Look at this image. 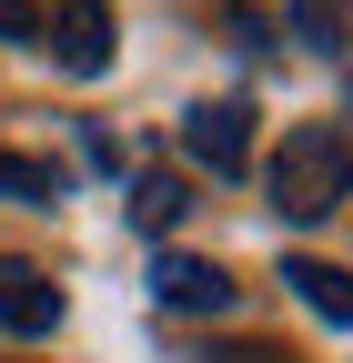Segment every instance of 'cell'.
I'll use <instances>...</instances> for the list:
<instances>
[{"label":"cell","mask_w":353,"mask_h":363,"mask_svg":"<svg viewBox=\"0 0 353 363\" xmlns=\"http://www.w3.org/2000/svg\"><path fill=\"white\" fill-rule=\"evenodd\" d=\"M121 212H131V233H152V242H162L172 222L192 212V182H182V172H142V182H131V202H121Z\"/></svg>","instance_id":"6"},{"label":"cell","mask_w":353,"mask_h":363,"mask_svg":"<svg viewBox=\"0 0 353 363\" xmlns=\"http://www.w3.org/2000/svg\"><path fill=\"white\" fill-rule=\"evenodd\" d=\"M0 202H40V212H51V202H61V172H51V162H21V152H0Z\"/></svg>","instance_id":"8"},{"label":"cell","mask_w":353,"mask_h":363,"mask_svg":"<svg viewBox=\"0 0 353 363\" xmlns=\"http://www.w3.org/2000/svg\"><path fill=\"white\" fill-rule=\"evenodd\" d=\"M40 51H51L61 71H81V81H91V71H111V11H101V0H61Z\"/></svg>","instance_id":"2"},{"label":"cell","mask_w":353,"mask_h":363,"mask_svg":"<svg viewBox=\"0 0 353 363\" xmlns=\"http://www.w3.org/2000/svg\"><path fill=\"white\" fill-rule=\"evenodd\" d=\"M0 323H11L21 343H40V333L61 323V283L30 272V262H0Z\"/></svg>","instance_id":"5"},{"label":"cell","mask_w":353,"mask_h":363,"mask_svg":"<svg viewBox=\"0 0 353 363\" xmlns=\"http://www.w3.org/2000/svg\"><path fill=\"white\" fill-rule=\"evenodd\" d=\"M212 363H283L273 343H232V353H212Z\"/></svg>","instance_id":"11"},{"label":"cell","mask_w":353,"mask_h":363,"mask_svg":"<svg viewBox=\"0 0 353 363\" xmlns=\"http://www.w3.org/2000/svg\"><path fill=\"white\" fill-rule=\"evenodd\" d=\"M182 152H192L202 172H242V162H252V111H242V101H202V111L182 121Z\"/></svg>","instance_id":"3"},{"label":"cell","mask_w":353,"mask_h":363,"mask_svg":"<svg viewBox=\"0 0 353 363\" xmlns=\"http://www.w3.org/2000/svg\"><path fill=\"white\" fill-rule=\"evenodd\" d=\"M21 30H40V0H0V40H21Z\"/></svg>","instance_id":"10"},{"label":"cell","mask_w":353,"mask_h":363,"mask_svg":"<svg viewBox=\"0 0 353 363\" xmlns=\"http://www.w3.org/2000/svg\"><path fill=\"white\" fill-rule=\"evenodd\" d=\"M343 192H353V131L293 121V142L273 152V212H283V222H323Z\"/></svg>","instance_id":"1"},{"label":"cell","mask_w":353,"mask_h":363,"mask_svg":"<svg viewBox=\"0 0 353 363\" xmlns=\"http://www.w3.org/2000/svg\"><path fill=\"white\" fill-rule=\"evenodd\" d=\"M283 283H293L303 303H313L323 323H353V272H343V262H293Z\"/></svg>","instance_id":"7"},{"label":"cell","mask_w":353,"mask_h":363,"mask_svg":"<svg viewBox=\"0 0 353 363\" xmlns=\"http://www.w3.org/2000/svg\"><path fill=\"white\" fill-rule=\"evenodd\" d=\"M152 293H162L172 313H223V303H232V272L202 262V252H162V262H152Z\"/></svg>","instance_id":"4"},{"label":"cell","mask_w":353,"mask_h":363,"mask_svg":"<svg viewBox=\"0 0 353 363\" xmlns=\"http://www.w3.org/2000/svg\"><path fill=\"white\" fill-rule=\"evenodd\" d=\"M293 30L313 40V51H343V11H333V0H303V11H293Z\"/></svg>","instance_id":"9"}]
</instances>
